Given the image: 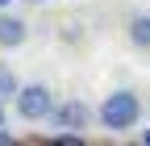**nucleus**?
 Returning a JSON list of instances; mask_svg holds the SVG:
<instances>
[{"instance_id":"1","label":"nucleus","mask_w":150,"mask_h":146,"mask_svg":"<svg viewBox=\"0 0 150 146\" xmlns=\"http://www.w3.org/2000/svg\"><path fill=\"white\" fill-rule=\"evenodd\" d=\"M96 117H100L104 130L125 134V130H134V125H138V117H142V100H138V92H129V88H117V92H108V96L100 100Z\"/></svg>"},{"instance_id":"2","label":"nucleus","mask_w":150,"mask_h":146,"mask_svg":"<svg viewBox=\"0 0 150 146\" xmlns=\"http://www.w3.org/2000/svg\"><path fill=\"white\" fill-rule=\"evenodd\" d=\"M13 104H17V117H21V121L38 125V121H50L54 92H50L46 84H21V88H17V96H13Z\"/></svg>"},{"instance_id":"3","label":"nucleus","mask_w":150,"mask_h":146,"mask_svg":"<svg viewBox=\"0 0 150 146\" xmlns=\"http://www.w3.org/2000/svg\"><path fill=\"white\" fill-rule=\"evenodd\" d=\"M50 121H54V130H88V121H92V108L83 100H67V104H54L50 108Z\"/></svg>"},{"instance_id":"4","label":"nucleus","mask_w":150,"mask_h":146,"mask_svg":"<svg viewBox=\"0 0 150 146\" xmlns=\"http://www.w3.org/2000/svg\"><path fill=\"white\" fill-rule=\"evenodd\" d=\"M25 42H29V25L21 21V17H13V13L0 9V50H17Z\"/></svg>"},{"instance_id":"5","label":"nucleus","mask_w":150,"mask_h":146,"mask_svg":"<svg viewBox=\"0 0 150 146\" xmlns=\"http://www.w3.org/2000/svg\"><path fill=\"white\" fill-rule=\"evenodd\" d=\"M125 33H129V42H134V50H150V13H134L129 25H125Z\"/></svg>"},{"instance_id":"6","label":"nucleus","mask_w":150,"mask_h":146,"mask_svg":"<svg viewBox=\"0 0 150 146\" xmlns=\"http://www.w3.org/2000/svg\"><path fill=\"white\" fill-rule=\"evenodd\" d=\"M17 88H21V84H17V75H13V67H8V63H0V100L8 104V100L17 96Z\"/></svg>"},{"instance_id":"7","label":"nucleus","mask_w":150,"mask_h":146,"mask_svg":"<svg viewBox=\"0 0 150 146\" xmlns=\"http://www.w3.org/2000/svg\"><path fill=\"white\" fill-rule=\"evenodd\" d=\"M0 146H13V134L4 130V125H0Z\"/></svg>"},{"instance_id":"8","label":"nucleus","mask_w":150,"mask_h":146,"mask_svg":"<svg viewBox=\"0 0 150 146\" xmlns=\"http://www.w3.org/2000/svg\"><path fill=\"white\" fill-rule=\"evenodd\" d=\"M142 146H150V125H146V130H142Z\"/></svg>"},{"instance_id":"9","label":"nucleus","mask_w":150,"mask_h":146,"mask_svg":"<svg viewBox=\"0 0 150 146\" xmlns=\"http://www.w3.org/2000/svg\"><path fill=\"white\" fill-rule=\"evenodd\" d=\"M4 117H8V108H4V100H0V125H4Z\"/></svg>"},{"instance_id":"10","label":"nucleus","mask_w":150,"mask_h":146,"mask_svg":"<svg viewBox=\"0 0 150 146\" xmlns=\"http://www.w3.org/2000/svg\"><path fill=\"white\" fill-rule=\"evenodd\" d=\"M29 4H50V0H29Z\"/></svg>"},{"instance_id":"11","label":"nucleus","mask_w":150,"mask_h":146,"mask_svg":"<svg viewBox=\"0 0 150 146\" xmlns=\"http://www.w3.org/2000/svg\"><path fill=\"white\" fill-rule=\"evenodd\" d=\"M4 4H8V0H0V9H4Z\"/></svg>"}]
</instances>
